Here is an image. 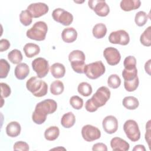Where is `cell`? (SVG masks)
Segmentation results:
<instances>
[{
    "mask_svg": "<svg viewBox=\"0 0 151 151\" xmlns=\"http://www.w3.org/2000/svg\"><path fill=\"white\" fill-rule=\"evenodd\" d=\"M57 109V102L52 99H45L39 102L32 113V121L37 124L44 123L47 119V114L54 113Z\"/></svg>",
    "mask_w": 151,
    "mask_h": 151,
    "instance_id": "obj_1",
    "label": "cell"
},
{
    "mask_svg": "<svg viewBox=\"0 0 151 151\" xmlns=\"http://www.w3.org/2000/svg\"><path fill=\"white\" fill-rule=\"evenodd\" d=\"M68 60L73 70L76 73L79 74L84 73V69L86 65V57L82 51L78 50L72 51L68 55Z\"/></svg>",
    "mask_w": 151,
    "mask_h": 151,
    "instance_id": "obj_5",
    "label": "cell"
},
{
    "mask_svg": "<svg viewBox=\"0 0 151 151\" xmlns=\"http://www.w3.org/2000/svg\"><path fill=\"white\" fill-rule=\"evenodd\" d=\"M76 122V117L74 114L70 111L65 113L61 117V124L64 128H70L74 126Z\"/></svg>",
    "mask_w": 151,
    "mask_h": 151,
    "instance_id": "obj_23",
    "label": "cell"
},
{
    "mask_svg": "<svg viewBox=\"0 0 151 151\" xmlns=\"http://www.w3.org/2000/svg\"><path fill=\"white\" fill-rule=\"evenodd\" d=\"M0 86H1V97L6 98L9 96L11 93L10 87L5 83H1Z\"/></svg>",
    "mask_w": 151,
    "mask_h": 151,
    "instance_id": "obj_40",
    "label": "cell"
},
{
    "mask_svg": "<svg viewBox=\"0 0 151 151\" xmlns=\"http://www.w3.org/2000/svg\"><path fill=\"white\" fill-rule=\"evenodd\" d=\"M53 19L64 26L70 25L73 21V15L62 8H56L52 12Z\"/></svg>",
    "mask_w": 151,
    "mask_h": 151,
    "instance_id": "obj_9",
    "label": "cell"
},
{
    "mask_svg": "<svg viewBox=\"0 0 151 151\" xmlns=\"http://www.w3.org/2000/svg\"><path fill=\"white\" fill-rule=\"evenodd\" d=\"M77 37V32L73 27L64 28L61 33L63 40L67 43H71L75 41Z\"/></svg>",
    "mask_w": 151,
    "mask_h": 151,
    "instance_id": "obj_17",
    "label": "cell"
},
{
    "mask_svg": "<svg viewBox=\"0 0 151 151\" xmlns=\"http://www.w3.org/2000/svg\"><path fill=\"white\" fill-rule=\"evenodd\" d=\"M141 5L139 0H122L120 6L122 9L124 11H130L138 9Z\"/></svg>",
    "mask_w": 151,
    "mask_h": 151,
    "instance_id": "obj_20",
    "label": "cell"
},
{
    "mask_svg": "<svg viewBox=\"0 0 151 151\" xmlns=\"http://www.w3.org/2000/svg\"><path fill=\"white\" fill-rule=\"evenodd\" d=\"M24 52L28 58H32L40 52V47L34 43H27L23 48Z\"/></svg>",
    "mask_w": 151,
    "mask_h": 151,
    "instance_id": "obj_22",
    "label": "cell"
},
{
    "mask_svg": "<svg viewBox=\"0 0 151 151\" xmlns=\"http://www.w3.org/2000/svg\"><path fill=\"white\" fill-rule=\"evenodd\" d=\"M150 121L149 120L147 125H146V134H145V139L147 141L149 146L150 147Z\"/></svg>",
    "mask_w": 151,
    "mask_h": 151,
    "instance_id": "obj_43",
    "label": "cell"
},
{
    "mask_svg": "<svg viewBox=\"0 0 151 151\" xmlns=\"http://www.w3.org/2000/svg\"><path fill=\"white\" fill-rule=\"evenodd\" d=\"M123 65L125 69L132 70L136 67V59L134 56L129 55L125 58Z\"/></svg>",
    "mask_w": 151,
    "mask_h": 151,
    "instance_id": "obj_38",
    "label": "cell"
},
{
    "mask_svg": "<svg viewBox=\"0 0 151 151\" xmlns=\"http://www.w3.org/2000/svg\"><path fill=\"white\" fill-rule=\"evenodd\" d=\"M110 146L114 151H127L130 147V145L127 142L119 137H115L111 139L110 141Z\"/></svg>",
    "mask_w": 151,
    "mask_h": 151,
    "instance_id": "obj_16",
    "label": "cell"
},
{
    "mask_svg": "<svg viewBox=\"0 0 151 151\" xmlns=\"http://www.w3.org/2000/svg\"><path fill=\"white\" fill-rule=\"evenodd\" d=\"M88 6L100 17H106L110 12V8L105 1L90 0L88 2Z\"/></svg>",
    "mask_w": 151,
    "mask_h": 151,
    "instance_id": "obj_10",
    "label": "cell"
},
{
    "mask_svg": "<svg viewBox=\"0 0 151 151\" xmlns=\"http://www.w3.org/2000/svg\"><path fill=\"white\" fill-rule=\"evenodd\" d=\"M151 27H148L144 32L142 34L140 37V41L141 44L146 47H150L151 45Z\"/></svg>",
    "mask_w": 151,
    "mask_h": 151,
    "instance_id": "obj_30",
    "label": "cell"
},
{
    "mask_svg": "<svg viewBox=\"0 0 151 151\" xmlns=\"http://www.w3.org/2000/svg\"><path fill=\"white\" fill-rule=\"evenodd\" d=\"M60 134V130L57 126H50L44 132L45 139L49 141L55 140Z\"/></svg>",
    "mask_w": 151,
    "mask_h": 151,
    "instance_id": "obj_24",
    "label": "cell"
},
{
    "mask_svg": "<svg viewBox=\"0 0 151 151\" xmlns=\"http://www.w3.org/2000/svg\"><path fill=\"white\" fill-rule=\"evenodd\" d=\"M77 90L79 94H80L84 97L89 96L92 93L93 91V89L91 85L87 82L80 83L78 86Z\"/></svg>",
    "mask_w": 151,
    "mask_h": 151,
    "instance_id": "obj_29",
    "label": "cell"
},
{
    "mask_svg": "<svg viewBox=\"0 0 151 151\" xmlns=\"http://www.w3.org/2000/svg\"><path fill=\"white\" fill-rule=\"evenodd\" d=\"M13 149L14 150L28 151L29 150V147L27 143L23 141H18L14 143Z\"/></svg>",
    "mask_w": 151,
    "mask_h": 151,
    "instance_id": "obj_39",
    "label": "cell"
},
{
    "mask_svg": "<svg viewBox=\"0 0 151 151\" xmlns=\"http://www.w3.org/2000/svg\"><path fill=\"white\" fill-rule=\"evenodd\" d=\"M26 87L34 96L38 97L45 96L48 92V85L47 83L35 76L31 77L27 80Z\"/></svg>",
    "mask_w": 151,
    "mask_h": 151,
    "instance_id": "obj_3",
    "label": "cell"
},
{
    "mask_svg": "<svg viewBox=\"0 0 151 151\" xmlns=\"http://www.w3.org/2000/svg\"><path fill=\"white\" fill-rule=\"evenodd\" d=\"M64 86L61 81L55 80L50 85V92L53 95H60L64 91Z\"/></svg>",
    "mask_w": 151,
    "mask_h": 151,
    "instance_id": "obj_28",
    "label": "cell"
},
{
    "mask_svg": "<svg viewBox=\"0 0 151 151\" xmlns=\"http://www.w3.org/2000/svg\"><path fill=\"white\" fill-rule=\"evenodd\" d=\"M133 151H137V150H140V151H145L146 149L144 146V145H136L134 148L133 149Z\"/></svg>",
    "mask_w": 151,
    "mask_h": 151,
    "instance_id": "obj_45",
    "label": "cell"
},
{
    "mask_svg": "<svg viewBox=\"0 0 151 151\" xmlns=\"http://www.w3.org/2000/svg\"><path fill=\"white\" fill-rule=\"evenodd\" d=\"M107 84L108 86L111 88H117L121 84L120 78L117 74H111L109 77L107 79Z\"/></svg>",
    "mask_w": 151,
    "mask_h": 151,
    "instance_id": "obj_35",
    "label": "cell"
},
{
    "mask_svg": "<svg viewBox=\"0 0 151 151\" xmlns=\"http://www.w3.org/2000/svg\"><path fill=\"white\" fill-rule=\"evenodd\" d=\"M10 47V42L6 39H1L0 40V51H6Z\"/></svg>",
    "mask_w": 151,
    "mask_h": 151,
    "instance_id": "obj_41",
    "label": "cell"
},
{
    "mask_svg": "<svg viewBox=\"0 0 151 151\" xmlns=\"http://www.w3.org/2000/svg\"><path fill=\"white\" fill-rule=\"evenodd\" d=\"M50 71L54 78H60L64 76L65 74V68L63 64L55 63L50 67Z\"/></svg>",
    "mask_w": 151,
    "mask_h": 151,
    "instance_id": "obj_21",
    "label": "cell"
},
{
    "mask_svg": "<svg viewBox=\"0 0 151 151\" xmlns=\"http://www.w3.org/2000/svg\"><path fill=\"white\" fill-rule=\"evenodd\" d=\"M103 55L107 63L110 65H116L119 63L121 60V55L117 49L110 47L105 48Z\"/></svg>",
    "mask_w": 151,
    "mask_h": 151,
    "instance_id": "obj_13",
    "label": "cell"
},
{
    "mask_svg": "<svg viewBox=\"0 0 151 151\" xmlns=\"http://www.w3.org/2000/svg\"><path fill=\"white\" fill-rule=\"evenodd\" d=\"M27 10L33 18H39L46 14L49 10L48 6L45 3L37 2L31 4L27 7Z\"/></svg>",
    "mask_w": 151,
    "mask_h": 151,
    "instance_id": "obj_14",
    "label": "cell"
},
{
    "mask_svg": "<svg viewBox=\"0 0 151 151\" xmlns=\"http://www.w3.org/2000/svg\"><path fill=\"white\" fill-rule=\"evenodd\" d=\"M32 18L31 13L27 9L22 11L19 14V21L24 26H28L32 23Z\"/></svg>",
    "mask_w": 151,
    "mask_h": 151,
    "instance_id": "obj_32",
    "label": "cell"
},
{
    "mask_svg": "<svg viewBox=\"0 0 151 151\" xmlns=\"http://www.w3.org/2000/svg\"><path fill=\"white\" fill-rule=\"evenodd\" d=\"M48 31V26L44 21L36 22L32 27L27 30L26 35L31 40L43 41L45 39Z\"/></svg>",
    "mask_w": 151,
    "mask_h": 151,
    "instance_id": "obj_4",
    "label": "cell"
},
{
    "mask_svg": "<svg viewBox=\"0 0 151 151\" xmlns=\"http://www.w3.org/2000/svg\"><path fill=\"white\" fill-rule=\"evenodd\" d=\"M29 73V68L26 63H19L15 68L14 74L16 78L18 80L25 79L28 76Z\"/></svg>",
    "mask_w": 151,
    "mask_h": 151,
    "instance_id": "obj_18",
    "label": "cell"
},
{
    "mask_svg": "<svg viewBox=\"0 0 151 151\" xmlns=\"http://www.w3.org/2000/svg\"><path fill=\"white\" fill-rule=\"evenodd\" d=\"M150 60H149L145 64V71L149 75H150Z\"/></svg>",
    "mask_w": 151,
    "mask_h": 151,
    "instance_id": "obj_44",
    "label": "cell"
},
{
    "mask_svg": "<svg viewBox=\"0 0 151 151\" xmlns=\"http://www.w3.org/2000/svg\"><path fill=\"white\" fill-rule=\"evenodd\" d=\"M33 70L37 73V77L40 78L45 77L49 71L48 61L44 58L38 57L32 62Z\"/></svg>",
    "mask_w": 151,
    "mask_h": 151,
    "instance_id": "obj_8",
    "label": "cell"
},
{
    "mask_svg": "<svg viewBox=\"0 0 151 151\" xmlns=\"http://www.w3.org/2000/svg\"><path fill=\"white\" fill-rule=\"evenodd\" d=\"M109 41L114 44L126 45L130 41L129 34L123 29L111 32L109 36Z\"/></svg>",
    "mask_w": 151,
    "mask_h": 151,
    "instance_id": "obj_11",
    "label": "cell"
},
{
    "mask_svg": "<svg viewBox=\"0 0 151 151\" xmlns=\"http://www.w3.org/2000/svg\"><path fill=\"white\" fill-rule=\"evenodd\" d=\"M123 106L129 110H135L139 105V100L133 96H127L123 99Z\"/></svg>",
    "mask_w": 151,
    "mask_h": 151,
    "instance_id": "obj_26",
    "label": "cell"
},
{
    "mask_svg": "<svg viewBox=\"0 0 151 151\" xmlns=\"http://www.w3.org/2000/svg\"><path fill=\"white\" fill-rule=\"evenodd\" d=\"M70 104L76 110H80L83 106V100L78 96H73L70 99Z\"/></svg>",
    "mask_w": 151,
    "mask_h": 151,
    "instance_id": "obj_36",
    "label": "cell"
},
{
    "mask_svg": "<svg viewBox=\"0 0 151 151\" xmlns=\"http://www.w3.org/2000/svg\"><path fill=\"white\" fill-rule=\"evenodd\" d=\"M148 19L147 14L142 11H139L136 13L134 17V21L136 24L139 27H142L146 24Z\"/></svg>",
    "mask_w": 151,
    "mask_h": 151,
    "instance_id": "obj_33",
    "label": "cell"
},
{
    "mask_svg": "<svg viewBox=\"0 0 151 151\" xmlns=\"http://www.w3.org/2000/svg\"><path fill=\"white\" fill-rule=\"evenodd\" d=\"M81 135L84 140L90 142L100 139L101 132L97 127L91 124H87L82 127Z\"/></svg>",
    "mask_w": 151,
    "mask_h": 151,
    "instance_id": "obj_12",
    "label": "cell"
},
{
    "mask_svg": "<svg viewBox=\"0 0 151 151\" xmlns=\"http://www.w3.org/2000/svg\"><path fill=\"white\" fill-rule=\"evenodd\" d=\"M139 80L138 77L134 80L130 81H124V87L126 90L129 92L134 91L137 89L139 86Z\"/></svg>",
    "mask_w": 151,
    "mask_h": 151,
    "instance_id": "obj_37",
    "label": "cell"
},
{
    "mask_svg": "<svg viewBox=\"0 0 151 151\" xmlns=\"http://www.w3.org/2000/svg\"><path fill=\"white\" fill-rule=\"evenodd\" d=\"M21 130L20 124L17 122H11L9 123L6 127V134L11 137H15L18 136Z\"/></svg>",
    "mask_w": 151,
    "mask_h": 151,
    "instance_id": "obj_19",
    "label": "cell"
},
{
    "mask_svg": "<svg viewBox=\"0 0 151 151\" xmlns=\"http://www.w3.org/2000/svg\"><path fill=\"white\" fill-rule=\"evenodd\" d=\"M93 36L97 39H100L105 37L107 33V28L104 24L98 23L96 24L92 31Z\"/></svg>",
    "mask_w": 151,
    "mask_h": 151,
    "instance_id": "obj_25",
    "label": "cell"
},
{
    "mask_svg": "<svg viewBox=\"0 0 151 151\" xmlns=\"http://www.w3.org/2000/svg\"><path fill=\"white\" fill-rule=\"evenodd\" d=\"M122 77L124 81H130L134 80L137 77V70L135 67L132 70H127L124 68L122 71Z\"/></svg>",
    "mask_w": 151,
    "mask_h": 151,
    "instance_id": "obj_31",
    "label": "cell"
},
{
    "mask_svg": "<svg viewBox=\"0 0 151 151\" xmlns=\"http://www.w3.org/2000/svg\"><path fill=\"white\" fill-rule=\"evenodd\" d=\"M103 130L108 134L114 133L118 129V121L116 117L109 115L106 116L102 122Z\"/></svg>",
    "mask_w": 151,
    "mask_h": 151,
    "instance_id": "obj_15",
    "label": "cell"
},
{
    "mask_svg": "<svg viewBox=\"0 0 151 151\" xmlns=\"http://www.w3.org/2000/svg\"><path fill=\"white\" fill-rule=\"evenodd\" d=\"M10 70V65L5 59L0 60V78H6Z\"/></svg>",
    "mask_w": 151,
    "mask_h": 151,
    "instance_id": "obj_34",
    "label": "cell"
},
{
    "mask_svg": "<svg viewBox=\"0 0 151 151\" xmlns=\"http://www.w3.org/2000/svg\"><path fill=\"white\" fill-rule=\"evenodd\" d=\"M106 71V68L101 61H97L85 65L84 73L90 79L95 80L101 76Z\"/></svg>",
    "mask_w": 151,
    "mask_h": 151,
    "instance_id": "obj_6",
    "label": "cell"
},
{
    "mask_svg": "<svg viewBox=\"0 0 151 151\" xmlns=\"http://www.w3.org/2000/svg\"><path fill=\"white\" fill-rule=\"evenodd\" d=\"M92 150H101V151H107V146L103 143H97L93 146Z\"/></svg>",
    "mask_w": 151,
    "mask_h": 151,
    "instance_id": "obj_42",
    "label": "cell"
},
{
    "mask_svg": "<svg viewBox=\"0 0 151 151\" xmlns=\"http://www.w3.org/2000/svg\"><path fill=\"white\" fill-rule=\"evenodd\" d=\"M110 90L106 86L99 87L92 97L88 99L85 104V108L88 112H94L99 107L106 104L110 97Z\"/></svg>",
    "mask_w": 151,
    "mask_h": 151,
    "instance_id": "obj_2",
    "label": "cell"
},
{
    "mask_svg": "<svg viewBox=\"0 0 151 151\" xmlns=\"http://www.w3.org/2000/svg\"><path fill=\"white\" fill-rule=\"evenodd\" d=\"M123 130L128 139L132 142H137L140 138L139 126L134 120L129 119L126 120L123 124Z\"/></svg>",
    "mask_w": 151,
    "mask_h": 151,
    "instance_id": "obj_7",
    "label": "cell"
},
{
    "mask_svg": "<svg viewBox=\"0 0 151 151\" xmlns=\"http://www.w3.org/2000/svg\"><path fill=\"white\" fill-rule=\"evenodd\" d=\"M8 58L12 64H18L22 61L23 57L21 52L19 50L14 49L8 54Z\"/></svg>",
    "mask_w": 151,
    "mask_h": 151,
    "instance_id": "obj_27",
    "label": "cell"
}]
</instances>
